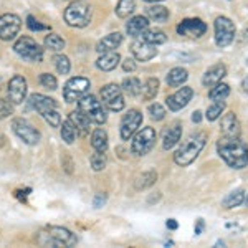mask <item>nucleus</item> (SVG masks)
Instances as JSON below:
<instances>
[{
	"label": "nucleus",
	"mask_w": 248,
	"mask_h": 248,
	"mask_svg": "<svg viewBox=\"0 0 248 248\" xmlns=\"http://www.w3.org/2000/svg\"><path fill=\"white\" fill-rule=\"evenodd\" d=\"M218 155L233 169H243L248 166V146L240 138L223 136L217 142Z\"/></svg>",
	"instance_id": "obj_1"
},
{
	"label": "nucleus",
	"mask_w": 248,
	"mask_h": 248,
	"mask_svg": "<svg viewBox=\"0 0 248 248\" xmlns=\"http://www.w3.org/2000/svg\"><path fill=\"white\" fill-rule=\"evenodd\" d=\"M205 142H207L205 133L190 134L189 138L181 144V147L175 151V154H174L175 164H179V166H182V167L192 164L199 157V154L202 153V149L205 147Z\"/></svg>",
	"instance_id": "obj_2"
},
{
	"label": "nucleus",
	"mask_w": 248,
	"mask_h": 248,
	"mask_svg": "<svg viewBox=\"0 0 248 248\" xmlns=\"http://www.w3.org/2000/svg\"><path fill=\"white\" fill-rule=\"evenodd\" d=\"M29 103L35 111H38V114L42 116L51 127L62 126V116H60V111H58V103L55 101L53 98H48V96L42 93H33V94H30Z\"/></svg>",
	"instance_id": "obj_3"
},
{
	"label": "nucleus",
	"mask_w": 248,
	"mask_h": 248,
	"mask_svg": "<svg viewBox=\"0 0 248 248\" xmlns=\"http://www.w3.org/2000/svg\"><path fill=\"white\" fill-rule=\"evenodd\" d=\"M38 243L43 247H75L78 237L65 227H46L45 232H40Z\"/></svg>",
	"instance_id": "obj_4"
},
{
	"label": "nucleus",
	"mask_w": 248,
	"mask_h": 248,
	"mask_svg": "<svg viewBox=\"0 0 248 248\" xmlns=\"http://www.w3.org/2000/svg\"><path fill=\"white\" fill-rule=\"evenodd\" d=\"M63 18L73 29H85L91 22V5L85 0H75L63 12Z\"/></svg>",
	"instance_id": "obj_5"
},
{
	"label": "nucleus",
	"mask_w": 248,
	"mask_h": 248,
	"mask_svg": "<svg viewBox=\"0 0 248 248\" xmlns=\"http://www.w3.org/2000/svg\"><path fill=\"white\" fill-rule=\"evenodd\" d=\"M14 51L20 58L30 63H42L45 48H42L31 37H20L14 45Z\"/></svg>",
	"instance_id": "obj_6"
},
{
	"label": "nucleus",
	"mask_w": 248,
	"mask_h": 248,
	"mask_svg": "<svg viewBox=\"0 0 248 248\" xmlns=\"http://www.w3.org/2000/svg\"><path fill=\"white\" fill-rule=\"evenodd\" d=\"M78 109L83 111V113H85L88 118L91 119V123L105 124L106 119H108L105 106H103V103L99 101L94 94L88 93L86 96H83V98L78 101Z\"/></svg>",
	"instance_id": "obj_7"
},
{
	"label": "nucleus",
	"mask_w": 248,
	"mask_h": 248,
	"mask_svg": "<svg viewBox=\"0 0 248 248\" xmlns=\"http://www.w3.org/2000/svg\"><path fill=\"white\" fill-rule=\"evenodd\" d=\"M91 83L90 79L85 77H75L66 81L65 88H63V99L66 103H77L83 96L90 93Z\"/></svg>",
	"instance_id": "obj_8"
},
{
	"label": "nucleus",
	"mask_w": 248,
	"mask_h": 248,
	"mask_svg": "<svg viewBox=\"0 0 248 248\" xmlns=\"http://www.w3.org/2000/svg\"><path fill=\"white\" fill-rule=\"evenodd\" d=\"M12 131H14L20 141L29 144V146H37L40 139H42V134H40L37 127L23 118H15L12 121Z\"/></svg>",
	"instance_id": "obj_9"
},
{
	"label": "nucleus",
	"mask_w": 248,
	"mask_h": 248,
	"mask_svg": "<svg viewBox=\"0 0 248 248\" xmlns=\"http://www.w3.org/2000/svg\"><path fill=\"white\" fill-rule=\"evenodd\" d=\"M155 131L154 127H142L141 131L134 134L131 142V153L134 155H146L155 144Z\"/></svg>",
	"instance_id": "obj_10"
},
{
	"label": "nucleus",
	"mask_w": 248,
	"mask_h": 248,
	"mask_svg": "<svg viewBox=\"0 0 248 248\" xmlns=\"http://www.w3.org/2000/svg\"><path fill=\"white\" fill-rule=\"evenodd\" d=\"M101 101L108 109L113 111V113H119L124 109L126 103H124V96H123V88H119L114 83L103 86L101 90Z\"/></svg>",
	"instance_id": "obj_11"
},
{
	"label": "nucleus",
	"mask_w": 248,
	"mask_h": 248,
	"mask_svg": "<svg viewBox=\"0 0 248 248\" xmlns=\"http://www.w3.org/2000/svg\"><path fill=\"white\" fill-rule=\"evenodd\" d=\"M235 38V25L230 18L218 17L215 20V43L223 48L229 46Z\"/></svg>",
	"instance_id": "obj_12"
},
{
	"label": "nucleus",
	"mask_w": 248,
	"mask_h": 248,
	"mask_svg": "<svg viewBox=\"0 0 248 248\" xmlns=\"http://www.w3.org/2000/svg\"><path fill=\"white\" fill-rule=\"evenodd\" d=\"M22 29V18L15 14H3L0 15V40L10 42L18 35Z\"/></svg>",
	"instance_id": "obj_13"
},
{
	"label": "nucleus",
	"mask_w": 248,
	"mask_h": 248,
	"mask_svg": "<svg viewBox=\"0 0 248 248\" xmlns=\"http://www.w3.org/2000/svg\"><path fill=\"white\" fill-rule=\"evenodd\" d=\"M27 91H29V86H27V79L22 77V75H14L10 78L9 85H7V94H9V99L14 105H22L27 98Z\"/></svg>",
	"instance_id": "obj_14"
},
{
	"label": "nucleus",
	"mask_w": 248,
	"mask_h": 248,
	"mask_svg": "<svg viewBox=\"0 0 248 248\" xmlns=\"http://www.w3.org/2000/svg\"><path fill=\"white\" fill-rule=\"evenodd\" d=\"M142 124V114L138 109H129L127 114H124L121 121V139L129 141L133 136L138 133L139 126Z\"/></svg>",
	"instance_id": "obj_15"
},
{
	"label": "nucleus",
	"mask_w": 248,
	"mask_h": 248,
	"mask_svg": "<svg viewBox=\"0 0 248 248\" xmlns=\"http://www.w3.org/2000/svg\"><path fill=\"white\" fill-rule=\"evenodd\" d=\"M205 31H207V25L201 18H184L177 25V33L184 35V37L201 38L202 35H205Z\"/></svg>",
	"instance_id": "obj_16"
},
{
	"label": "nucleus",
	"mask_w": 248,
	"mask_h": 248,
	"mask_svg": "<svg viewBox=\"0 0 248 248\" xmlns=\"http://www.w3.org/2000/svg\"><path fill=\"white\" fill-rule=\"evenodd\" d=\"M131 53H133V57L138 62H149V60H153L157 55V48L153 43H147L139 38L131 45Z\"/></svg>",
	"instance_id": "obj_17"
},
{
	"label": "nucleus",
	"mask_w": 248,
	"mask_h": 248,
	"mask_svg": "<svg viewBox=\"0 0 248 248\" xmlns=\"http://www.w3.org/2000/svg\"><path fill=\"white\" fill-rule=\"evenodd\" d=\"M192 96H194V90L189 86H186V88H181L179 91H175L174 94L167 96L166 103H167V106H169L170 111H179V109H182V108H186L187 105H189Z\"/></svg>",
	"instance_id": "obj_18"
},
{
	"label": "nucleus",
	"mask_w": 248,
	"mask_h": 248,
	"mask_svg": "<svg viewBox=\"0 0 248 248\" xmlns=\"http://www.w3.org/2000/svg\"><path fill=\"white\" fill-rule=\"evenodd\" d=\"M220 129H222V134L227 136V138H240V123L237 119V116L233 113H227L222 118V123H220Z\"/></svg>",
	"instance_id": "obj_19"
},
{
	"label": "nucleus",
	"mask_w": 248,
	"mask_h": 248,
	"mask_svg": "<svg viewBox=\"0 0 248 248\" xmlns=\"http://www.w3.org/2000/svg\"><path fill=\"white\" fill-rule=\"evenodd\" d=\"M68 119H70L71 123H73V126H75V129H77V133L79 136H88L90 134V126H91V119L88 118V116L83 113V111H71L70 116H68Z\"/></svg>",
	"instance_id": "obj_20"
},
{
	"label": "nucleus",
	"mask_w": 248,
	"mask_h": 248,
	"mask_svg": "<svg viewBox=\"0 0 248 248\" xmlns=\"http://www.w3.org/2000/svg\"><path fill=\"white\" fill-rule=\"evenodd\" d=\"M123 43V35L119 31H113V33L106 35L98 42L96 45V51L98 53H108V51H116V48Z\"/></svg>",
	"instance_id": "obj_21"
},
{
	"label": "nucleus",
	"mask_w": 248,
	"mask_h": 248,
	"mask_svg": "<svg viewBox=\"0 0 248 248\" xmlns=\"http://www.w3.org/2000/svg\"><path fill=\"white\" fill-rule=\"evenodd\" d=\"M227 75V66L225 65H214L212 68H209V70L205 71V75H203V78H202V83H203V86H207V88H212V86H215L217 83L222 81V78Z\"/></svg>",
	"instance_id": "obj_22"
},
{
	"label": "nucleus",
	"mask_w": 248,
	"mask_h": 248,
	"mask_svg": "<svg viewBox=\"0 0 248 248\" xmlns=\"http://www.w3.org/2000/svg\"><path fill=\"white\" fill-rule=\"evenodd\" d=\"M146 30H149V20L142 15H138V17H133L129 22L126 23V31L129 37H141Z\"/></svg>",
	"instance_id": "obj_23"
},
{
	"label": "nucleus",
	"mask_w": 248,
	"mask_h": 248,
	"mask_svg": "<svg viewBox=\"0 0 248 248\" xmlns=\"http://www.w3.org/2000/svg\"><path fill=\"white\" fill-rule=\"evenodd\" d=\"M121 62L118 51H108V53H101V57L96 60V66L101 71H113Z\"/></svg>",
	"instance_id": "obj_24"
},
{
	"label": "nucleus",
	"mask_w": 248,
	"mask_h": 248,
	"mask_svg": "<svg viewBox=\"0 0 248 248\" xmlns=\"http://www.w3.org/2000/svg\"><path fill=\"white\" fill-rule=\"evenodd\" d=\"M181 136H182V127L179 123L172 124V126L169 127V129L164 133V138H162V146L166 151L172 149V147L175 146L179 141H181Z\"/></svg>",
	"instance_id": "obj_25"
},
{
	"label": "nucleus",
	"mask_w": 248,
	"mask_h": 248,
	"mask_svg": "<svg viewBox=\"0 0 248 248\" xmlns=\"http://www.w3.org/2000/svg\"><path fill=\"white\" fill-rule=\"evenodd\" d=\"M91 146H93L94 151L106 153L108 151V133L105 129L96 127L93 133H91Z\"/></svg>",
	"instance_id": "obj_26"
},
{
	"label": "nucleus",
	"mask_w": 248,
	"mask_h": 248,
	"mask_svg": "<svg viewBox=\"0 0 248 248\" xmlns=\"http://www.w3.org/2000/svg\"><path fill=\"white\" fill-rule=\"evenodd\" d=\"M43 45H45L46 50L50 51H63V48L66 46V42L63 40L62 37H60L58 33H48L45 40H43Z\"/></svg>",
	"instance_id": "obj_27"
},
{
	"label": "nucleus",
	"mask_w": 248,
	"mask_h": 248,
	"mask_svg": "<svg viewBox=\"0 0 248 248\" xmlns=\"http://www.w3.org/2000/svg\"><path fill=\"white\" fill-rule=\"evenodd\" d=\"M155 181H157V174H155L154 170L142 172L134 181V187H136V190H144V189H147V187L154 186Z\"/></svg>",
	"instance_id": "obj_28"
},
{
	"label": "nucleus",
	"mask_w": 248,
	"mask_h": 248,
	"mask_svg": "<svg viewBox=\"0 0 248 248\" xmlns=\"http://www.w3.org/2000/svg\"><path fill=\"white\" fill-rule=\"evenodd\" d=\"M245 190L243 189H237L233 192H230L229 195H227L225 199H223V207H227V209H233V207H238L242 205L243 202H245Z\"/></svg>",
	"instance_id": "obj_29"
},
{
	"label": "nucleus",
	"mask_w": 248,
	"mask_h": 248,
	"mask_svg": "<svg viewBox=\"0 0 248 248\" xmlns=\"http://www.w3.org/2000/svg\"><path fill=\"white\" fill-rule=\"evenodd\" d=\"M123 91L126 94H129V96H139L142 93V85H141V81H139L138 78H134V77H129V78H124V81H123Z\"/></svg>",
	"instance_id": "obj_30"
},
{
	"label": "nucleus",
	"mask_w": 248,
	"mask_h": 248,
	"mask_svg": "<svg viewBox=\"0 0 248 248\" xmlns=\"http://www.w3.org/2000/svg\"><path fill=\"white\" fill-rule=\"evenodd\" d=\"M187 77H189V73H187L184 68H172V70L169 71V75H167V85L179 86L186 81Z\"/></svg>",
	"instance_id": "obj_31"
},
{
	"label": "nucleus",
	"mask_w": 248,
	"mask_h": 248,
	"mask_svg": "<svg viewBox=\"0 0 248 248\" xmlns=\"http://www.w3.org/2000/svg\"><path fill=\"white\" fill-rule=\"evenodd\" d=\"M146 14H147V17L153 20V22H159V23L166 22V20L169 18V10H167L166 7H162V5L149 7V9L146 10Z\"/></svg>",
	"instance_id": "obj_32"
},
{
	"label": "nucleus",
	"mask_w": 248,
	"mask_h": 248,
	"mask_svg": "<svg viewBox=\"0 0 248 248\" xmlns=\"http://www.w3.org/2000/svg\"><path fill=\"white\" fill-rule=\"evenodd\" d=\"M141 40L147 43H153V45H161V43L167 42V37L162 30H146L141 35Z\"/></svg>",
	"instance_id": "obj_33"
},
{
	"label": "nucleus",
	"mask_w": 248,
	"mask_h": 248,
	"mask_svg": "<svg viewBox=\"0 0 248 248\" xmlns=\"http://www.w3.org/2000/svg\"><path fill=\"white\" fill-rule=\"evenodd\" d=\"M229 94H230V86L225 85V83H217L209 91V98L212 101H223Z\"/></svg>",
	"instance_id": "obj_34"
},
{
	"label": "nucleus",
	"mask_w": 248,
	"mask_h": 248,
	"mask_svg": "<svg viewBox=\"0 0 248 248\" xmlns=\"http://www.w3.org/2000/svg\"><path fill=\"white\" fill-rule=\"evenodd\" d=\"M159 91V79L157 78H149L146 81V85L142 86V99L149 101V99L155 98Z\"/></svg>",
	"instance_id": "obj_35"
},
{
	"label": "nucleus",
	"mask_w": 248,
	"mask_h": 248,
	"mask_svg": "<svg viewBox=\"0 0 248 248\" xmlns=\"http://www.w3.org/2000/svg\"><path fill=\"white\" fill-rule=\"evenodd\" d=\"M134 10H136L134 0H119L118 5H116V15H118V17H121V18L129 17Z\"/></svg>",
	"instance_id": "obj_36"
},
{
	"label": "nucleus",
	"mask_w": 248,
	"mask_h": 248,
	"mask_svg": "<svg viewBox=\"0 0 248 248\" xmlns=\"http://www.w3.org/2000/svg\"><path fill=\"white\" fill-rule=\"evenodd\" d=\"M60 129H62V139H63V141H65L66 144H73L75 142V138H77V129H75L73 123H71L70 119H66V121L60 126Z\"/></svg>",
	"instance_id": "obj_37"
},
{
	"label": "nucleus",
	"mask_w": 248,
	"mask_h": 248,
	"mask_svg": "<svg viewBox=\"0 0 248 248\" xmlns=\"http://www.w3.org/2000/svg\"><path fill=\"white\" fill-rule=\"evenodd\" d=\"M90 162H91V167H93V170L96 172H99V170H103L106 167V153H101V151H94L93 155H91V159H90Z\"/></svg>",
	"instance_id": "obj_38"
},
{
	"label": "nucleus",
	"mask_w": 248,
	"mask_h": 248,
	"mask_svg": "<svg viewBox=\"0 0 248 248\" xmlns=\"http://www.w3.org/2000/svg\"><path fill=\"white\" fill-rule=\"evenodd\" d=\"M53 63H55V68H57V71L60 75H68L71 70V63L68 57L65 55H57V57L53 58Z\"/></svg>",
	"instance_id": "obj_39"
},
{
	"label": "nucleus",
	"mask_w": 248,
	"mask_h": 248,
	"mask_svg": "<svg viewBox=\"0 0 248 248\" xmlns=\"http://www.w3.org/2000/svg\"><path fill=\"white\" fill-rule=\"evenodd\" d=\"M223 109H225V101H215L214 105H210L207 108V119L209 121H215V119L220 118V114L223 113Z\"/></svg>",
	"instance_id": "obj_40"
},
{
	"label": "nucleus",
	"mask_w": 248,
	"mask_h": 248,
	"mask_svg": "<svg viewBox=\"0 0 248 248\" xmlns=\"http://www.w3.org/2000/svg\"><path fill=\"white\" fill-rule=\"evenodd\" d=\"M38 81H40V85H42L43 88H46V90L55 91L58 88L57 78H55L53 75H50V73H42V75H40V78H38Z\"/></svg>",
	"instance_id": "obj_41"
},
{
	"label": "nucleus",
	"mask_w": 248,
	"mask_h": 248,
	"mask_svg": "<svg viewBox=\"0 0 248 248\" xmlns=\"http://www.w3.org/2000/svg\"><path fill=\"white\" fill-rule=\"evenodd\" d=\"M10 114H14V103L10 99L0 98V119L9 118Z\"/></svg>",
	"instance_id": "obj_42"
},
{
	"label": "nucleus",
	"mask_w": 248,
	"mask_h": 248,
	"mask_svg": "<svg viewBox=\"0 0 248 248\" xmlns=\"http://www.w3.org/2000/svg\"><path fill=\"white\" fill-rule=\"evenodd\" d=\"M149 114L155 121H161V119H164V116H166V109L159 103H154V105L149 106Z\"/></svg>",
	"instance_id": "obj_43"
},
{
	"label": "nucleus",
	"mask_w": 248,
	"mask_h": 248,
	"mask_svg": "<svg viewBox=\"0 0 248 248\" xmlns=\"http://www.w3.org/2000/svg\"><path fill=\"white\" fill-rule=\"evenodd\" d=\"M27 27L31 30V31H43V30H48L46 25H43V23H40L37 18L33 17V15H29L27 17Z\"/></svg>",
	"instance_id": "obj_44"
},
{
	"label": "nucleus",
	"mask_w": 248,
	"mask_h": 248,
	"mask_svg": "<svg viewBox=\"0 0 248 248\" xmlns=\"http://www.w3.org/2000/svg\"><path fill=\"white\" fill-rule=\"evenodd\" d=\"M62 166L66 174H73V159L70 157L68 153H63V155H62Z\"/></svg>",
	"instance_id": "obj_45"
},
{
	"label": "nucleus",
	"mask_w": 248,
	"mask_h": 248,
	"mask_svg": "<svg viewBox=\"0 0 248 248\" xmlns=\"http://www.w3.org/2000/svg\"><path fill=\"white\" fill-rule=\"evenodd\" d=\"M123 70L124 71H129V73H131V71H134L136 70L134 60L133 58H126V60H124V62H123Z\"/></svg>",
	"instance_id": "obj_46"
},
{
	"label": "nucleus",
	"mask_w": 248,
	"mask_h": 248,
	"mask_svg": "<svg viewBox=\"0 0 248 248\" xmlns=\"http://www.w3.org/2000/svg\"><path fill=\"white\" fill-rule=\"evenodd\" d=\"M105 202H106V195L105 194H96V197L93 201V205L96 207V209H99V207H101Z\"/></svg>",
	"instance_id": "obj_47"
},
{
	"label": "nucleus",
	"mask_w": 248,
	"mask_h": 248,
	"mask_svg": "<svg viewBox=\"0 0 248 248\" xmlns=\"http://www.w3.org/2000/svg\"><path fill=\"white\" fill-rule=\"evenodd\" d=\"M202 229H203V220L202 218H199L197 220V227H195V233H202Z\"/></svg>",
	"instance_id": "obj_48"
},
{
	"label": "nucleus",
	"mask_w": 248,
	"mask_h": 248,
	"mask_svg": "<svg viewBox=\"0 0 248 248\" xmlns=\"http://www.w3.org/2000/svg\"><path fill=\"white\" fill-rule=\"evenodd\" d=\"M201 111H195V113L194 114H192V121H194V123H201Z\"/></svg>",
	"instance_id": "obj_49"
},
{
	"label": "nucleus",
	"mask_w": 248,
	"mask_h": 248,
	"mask_svg": "<svg viewBox=\"0 0 248 248\" xmlns=\"http://www.w3.org/2000/svg\"><path fill=\"white\" fill-rule=\"evenodd\" d=\"M167 227H169V229H172V230H175V229H177V222H175L174 218L167 220Z\"/></svg>",
	"instance_id": "obj_50"
},
{
	"label": "nucleus",
	"mask_w": 248,
	"mask_h": 248,
	"mask_svg": "<svg viewBox=\"0 0 248 248\" xmlns=\"http://www.w3.org/2000/svg\"><path fill=\"white\" fill-rule=\"evenodd\" d=\"M242 91L248 94V77L243 78V81H242Z\"/></svg>",
	"instance_id": "obj_51"
},
{
	"label": "nucleus",
	"mask_w": 248,
	"mask_h": 248,
	"mask_svg": "<svg viewBox=\"0 0 248 248\" xmlns=\"http://www.w3.org/2000/svg\"><path fill=\"white\" fill-rule=\"evenodd\" d=\"M242 40H245V42H248V27L245 30H243V33H242Z\"/></svg>",
	"instance_id": "obj_52"
},
{
	"label": "nucleus",
	"mask_w": 248,
	"mask_h": 248,
	"mask_svg": "<svg viewBox=\"0 0 248 248\" xmlns=\"http://www.w3.org/2000/svg\"><path fill=\"white\" fill-rule=\"evenodd\" d=\"M5 141H7V139H5V136H3V134H0V147H2V146H5Z\"/></svg>",
	"instance_id": "obj_53"
},
{
	"label": "nucleus",
	"mask_w": 248,
	"mask_h": 248,
	"mask_svg": "<svg viewBox=\"0 0 248 248\" xmlns=\"http://www.w3.org/2000/svg\"><path fill=\"white\" fill-rule=\"evenodd\" d=\"M146 2H162V0H146Z\"/></svg>",
	"instance_id": "obj_54"
},
{
	"label": "nucleus",
	"mask_w": 248,
	"mask_h": 248,
	"mask_svg": "<svg viewBox=\"0 0 248 248\" xmlns=\"http://www.w3.org/2000/svg\"><path fill=\"white\" fill-rule=\"evenodd\" d=\"M245 203H247V207H248V195H247V199H245Z\"/></svg>",
	"instance_id": "obj_55"
}]
</instances>
